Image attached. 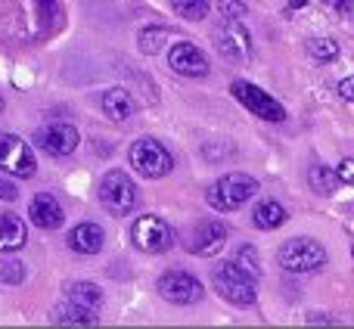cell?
<instances>
[{
  "mask_svg": "<svg viewBox=\"0 0 354 329\" xmlns=\"http://www.w3.org/2000/svg\"><path fill=\"white\" fill-rule=\"evenodd\" d=\"M308 183H311L314 193H320V196H333V193H336L339 174H333V168H326V164H314V168L308 171Z\"/></svg>",
  "mask_w": 354,
  "mask_h": 329,
  "instance_id": "ffe728a7",
  "label": "cell"
},
{
  "mask_svg": "<svg viewBox=\"0 0 354 329\" xmlns=\"http://www.w3.org/2000/svg\"><path fill=\"white\" fill-rule=\"evenodd\" d=\"M171 6L177 16L187 19V22H199L208 12V0H171Z\"/></svg>",
  "mask_w": 354,
  "mask_h": 329,
  "instance_id": "603a6c76",
  "label": "cell"
},
{
  "mask_svg": "<svg viewBox=\"0 0 354 329\" xmlns=\"http://www.w3.org/2000/svg\"><path fill=\"white\" fill-rule=\"evenodd\" d=\"M224 243H227V227L221 224V220H202V224L196 227L193 239H189V249H193V255L212 258L224 249Z\"/></svg>",
  "mask_w": 354,
  "mask_h": 329,
  "instance_id": "4fadbf2b",
  "label": "cell"
},
{
  "mask_svg": "<svg viewBox=\"0 0 354 329\" xmlns=\"http://www.w3.org/2000/svg\"><path fill=\"white\" fill-rule=\"evenodd\" d=\"M0 171L12 177H35L37 162L31 156V147L12 134H0Z\"/></svg>",
  "mask_w": 354,
  "mask_h": 329,
  "instance_id": "9c48e42d",
  "label": "cell"
},
{
  "mask_svg": "<svg viewBox=\"0 0 354 329\" xmlns=\"http://www.w3.org/2000/svg\"><path fill=\"white\" fill-rule=\"evenodd\" d=\"M128 159H131V164H134L137 174L149 177V180H159V177L171 174V168H174L171 153H168V149L162 147L159 140H153V137H143V140H137L134 147H131Z\"/></svg>",
  "mask_w": 354,
  "mask_h": 329,
  "instance_id": "277c9868",
  "label": "cell"
},
{
  "mask_svg": "<svg viewBox=\"0 0 354 329\" xmlns=\"http://www.w3.org/2000/svg\"><path fill=\"white\" fill-rule=\"evenodd\" d=\"M159 295L177 308H189L202 301V283L187 270H168L159 280Z\"/></svg>",
  "mask_w": 354,
  "mask_h": 329,
  "instance_id": "ba28073f",
  "label": "cell"
},
{
  "mask_svg": "<svg viewBox=\"0 0 354 329\" xmlns=\"http://www.w3.org/2000/svg\"><path fill=\"white\" fill-rule=\"evenodd\" d=\"M339 93H342L345 100H354V75H348V78L339 81Z\"/></svg>",
  "mask_w": 354,
  "mask_h": 329,
  "instance_id": "f546056e",
  "label": "cell"
},
{
  "mask_svg": "<svg viewBox=\"0 0 354 329\" xmlns=\"http://www.w3.org/2000/svg\"><path fill=\"white\" fill-rule=\"evenodd\" d=\"M289 6H292V10H301V6H305V0H289Z\"/></svg>",
  "mask_w": 354,
  "mask_h": 329,
  "instance_id": "1f68e13d",
  "label": "cell"
},
{
  "mask_svg": "<svg viewBox=\"0 0 354 329\" xmlns=\"http://www.w3.org/2000/svg\"><path fill=\"white\" fill-rule=\"evenodd\" d=\"M218 10L224 19H239L245 12V6H243V0H218Z\"/></svg>",
  "mask_w": 354,
  "mask_h": 329,
  "instance_id": "4316f807",
  "label": "cell"
},
{
  "mask_svg": "<svg viewBox=\"0 0 354 329\" xmlns=\"http://www.w3.org/2000/svg\"><path fill=\"white\" fill-rule=\"evenodd\" d=\"M252 220H255L261 230H277V227L286 224V208H283L277 199H264V202H258L255 205Z\"/></svg>",
  "mask_w": 354,
  "mask_h": 329,
  "instance_id": "d6986e66",
  "label": "cell"
},
{
  "mask_svg": "<svg viewBox=\"0 0 354 329\" xmlns=\"http://www.w3.org/2000/svg\"><path fill=\"white\" fill-rule=\"evenodd\" d=\"M230 93L252 112V115L264 118V122H283V118H286V109H283V106L277 103L270 93H264L261 87L249 84V81H233Z\"/></svg>",
  "mask_w": 354,
  "mask_h": 329,
  "instance_id": "52a82bcc",
  "label": "cell"
},
{
  "mask_svg": "<svg viewBox=\"0 0 354 329\" xmlns=\"http://www.w3.org/2000/svg\"><path fill=\"white\" fill-rule=\"evenodd\" d=\"M78 140H81L78 131H75L72 124H62V122L47 124V128H41L35 134V143L47 156H68V153H75V149H78Z\"/></svg>",
  "mask_w": 354,
  "mask_h": 329,
  "instance_id": "8fae6325",
  "label": "cell"
},
{
  "mask_svg": "<svg viewBox=\"0 0 354 329\" xmlns=\"http://www.w3.org/2000/svg\"><path fill=\"white\" fill-rule=\"evenodd\" d=\"M56 320L59 323H97V311H91V308H81V305H62L59 311H56Z\"/></svg>",
  "mask_w": 354,
  "mask_h": 329,
  "instance_id": "7402d4cb",
  "label": "cell"
},
{
  "mask_svg": "<svg viewBox=\"0 0 354 329\" xmlns=\"http://www.w3.org/2000/svg\"><path fill=\"white\" fill-rule=\"evenodd\" d=\"M100 202L106 205L109 214H128L137 205V187L124 171H109V174L100 180Z\"/></svg>",
  "mask_w": 354,
  "mask_h": 329,
  "instance_id": "8992f818",
  "label": "cell"
},
{
  "mask_svg": "<svg viewBox=\"0 0 354 329\" xmlns=\"http://www.w3.org/2000/svg\"><path fill=\"white\" fill-rule=\"evenodd\" d=\"M258 193V180L249 174H224L221 180H214L208 187V205L214 212H236L239 205L252 199Z\"/></svg>",
  "mask_w": 354,
  "mask_h": 329,
  "instance_id": "7a4b0ae2",
  "label": "cell"
},
{
  "mask_svg": "<svg viewBox=\"0 0 354 329\" xmlns=\"http://www.w3.org/2000/svg\"><path fill=\"white\" fill-rule=\"evenodd\" d=\"M131 243H134L140 252H147V255H162V252L171 249L174 233L162 218L143 214V218H137L134 227H131Z\"/></svg>",
  "mask_w": 354,
  "mask_h": 329,
  "instance_id": "5b68a950",
  "label": "cell"
},
{
  "mask_svg": "<svg viewBox=\"0 0 354 329\" xmlns=\"http://www.w3.org/2000/svg\"><path fill=\"white\" fill-rule=\"evenodd\" d=\"M19 196V189H16V183L12 180H6V177H0V199L3 202H12Z\"/></svg>",
  "mask_w": 354,
  "mask_h": 329,
  "instance_id": "f1b7e54d",
  "label": "cell"
},
{
  "mask_svg": "<svg viewBox=\"0 0 354 329\" xmlns=\"http://www.w3.org/2000/svg\"><path fill=\"white\" fill-rule=\"evenodd\" d=\"M308 56L314 62H336L339 59V44L333 37H314L308 41Z\"/></svg>",
  "mask_w": 354,
  "mask_h": 329,
  "instance_id": "44dd1931",
  "label": "cell"
},
{
  "mask_svg": "<svg viewBox=\"0 0 354 329\" xmlns=\"http://www.w3.org/2000/svg\"><path fill=\"white\" fill-rule=\"evenodd\" d=\"M28 214L41 230H56L62 224V205L50 193H37L28 205Z\"/></svg>",
  "mask_w": 354,
  "mask_h": 329,
  "instance_id": "5bb4252c",
  "label": "cell"
},
{
  "mask_svg": "<svg viewBox=\"0 0 354 329\" xmlns=\"http://www.w3.org/2000/svg\"><path fill=\"white\" fill-rule=\"evenodd\" d=\"M339 174V183H354V159H342L336 168Z\"/></svg>",
  "mask_w": 354,
  "mask_h": 329,
  "instance_id": "83f0119b",
  "label": "cell"
},
{
  "mask_svg": "<svg viewBox=\"0 0 354 329\" xmlns=\"http://www.w3.org/2000/svg\"><path fill=\"white\" fill-rule=\"evenodd\" d=\"M168 66H171L177 75H183V78H205L208 75L205 53L189 41H180L168 50Z\"/></svg>",
  "mask_w": 354,
  "mask_h": 329,
  "instance_id": "30bf717a",
  "label": "cell"
},
{
  "mask_svg": "<svg viewBox=\"0 0 354 329\" xmlns=\"http://www.w3.org/2000/svg\"><path fill=\"white\" fill-rule=\"evenodd\" d=\"M214 289H218L221 299L236 308H252L258 301L255 276L245 274L236 261H227L221 267H214Z\"/></svg>",
  "mask_w": 354,
  "mask_h": 329,
  "instance_id": "6da1fadb",
  "label": "cell"
},
{
  "mask_svg": "<svg viewBox=\"0 0 354 329\" xmlns=\"http://www.w3.org/2000/svg\"><path fill=\"white\" fill-rule=\"evenodd\" d=\"M236 264L245 270V274L255 276V280L261 276V261H258V255H255V249H252V245H243V249L236 252Z\"/></svg>",
  "mask_w": 354,
  "mask_h": 329,
  "instance_id": "484cf974",
  "label": "cell"
},
{
  "mask_svg": "<svg viewBox=\"0 0 354 329\" xmlns=\"http://www.w3.org/2000/svg\"><path fill=\"white\" fill-rule=\"evenodd\" d=\"M66 295L72 305H81V308H91L97 311L100 301H103V289L97 283H87V280H78V283H68L66 286Z\"/></svg>",
  "mask_w": 354,
  "mask_h": 329,
  "instance_id": "ac0fdd59",
  "label": "cell"
},
{
  "mask_svg": "<svg viewBox=\"0 0 354 329\" xmlns=\"http://www.w3.org/2000/svg\"><path fill=\"white\" fill-rule=\"evenodd\" d=\"M68 249L78 252V255H97V252L103 249V230H100L97 224H91V220L72 227V233H68Z\"/></svg>",
  "mask_w": 354,
  "mask_h": 329,
  "instance_id": "9a60e30c",
  "label": "cell"
},
{
  "mask_svg": "<svg viewBox=\"0 0 354 329\" xmlns=\"http://www.w3.org/2000/svg\"><path fill=\"white\" fill-rule=\"evenodd\" d=\"M277 261H280L283 270H292V274H311V270H320L326 264V249L311 236H295V239H289V243L280 245Z\"/></svg>",
  "mask_w": 354,
  "mask_h": 329,
  "instance_id": "3957f363",
  "label": "cell"
},
{
  "mask_svg": "<svg viewBox=\"0 0 354 329\" xmlns=\"http://www.w3.org/2000/svg\"><path fill=\"white\" fill-rule=\"evenodd\" d=\"M103 112L109 122H128L134 115V97L122 87H112V91L103 93Z\"/></svg>",
  "mask_w": 354,
  "mask_h": 329,
  "instance_id": "e0dca14e",
  "label": "cell"
},
{
  "mask_svg": "<svg viewBox=\"0 0 354 329\" xmlns=\"http://www.w3.org/2000/svg\"><path fill=\"white\" fill-rule=\"evenodd\" d=\"M214 44H218V50L230 62H245L252 53V37H249V31L239 25V19H227V25L218 31Z\"/></svg>",
  "mask_w": 354,
  "mask_h": 329,
  "instance_id": "7c38bea8",
  "label": "cell"
},
{
  "mask_svg": "<svg viewBox=\"0 0 354 329\" xmlns=\"http://www.w3.org/2000/svg\"><path fill=\"white\" fill-rule=\"evenodd\" d=\"M165 41H168V28H162V25H153V28L140 31V50L143 53H159V50L165 47Z\"/></svg>",
  "mask_w": 354,
  "mask_h": 329,
  "instance_id": "cb8c5ba5",
  "label": "cell"
},
{
  "mask_svg": "<svg viewBox=\"0 0 354 329\" xmlns=\"http://www.w3.org/2000/svg\"><path fill=\"white\" fill-rule=\"evenodd\" d=\"M28 243V230H25L22 218L10 212H0V252H19L22 245Z\"/></svg>",
  "mask_w": 354,
  "mask_h": 329,
  "instance_id": "2e32d148",
  "label": "cell"
},
{
  "mask_svg": "<svg viewBox=\"0 0 354 329\" xmlns=\"http://www.w3.org/2000/svg\"><path fill=\"white\" fill-rule=\"evenodd\" d=\"M351 255H354V249H351Z\"/></svg>",
  "mask_w": 354,
  "mask_h": 329,
  "instance_id": "d6a6232c",
  "label": "cell"
},
{
  "mask_svg": "<svg viewBox=\"0 0 354 329\" xmlns=\"http://www.w3.org/2000/svg\"><path fill=\"white\" fill-rule=\"evenodd\" d=\"M0 280L10 283V286H19L25 280V264L16 261V258H0Z\"/></svg>",
  "mask_w": 354,
  "mask_h": 329,
  "instance_id": "d4e9b609",
  "label": "cell"
},
{
  "mask_svg": "<svg viewBox=\"0 0 354 329\" xmlns=\"http://www.w3.org/2000/svg\"><path fill=\"white\" fill-rule=\"evenodd\" d=\"M308 323H339V317H333V314H308Z\"/></svg>",
  "mask_w": 354,
  "mask_h": 329,
  "instance_id": "4dcf8cb0",
  "label": "cell"
}]
</instances>
